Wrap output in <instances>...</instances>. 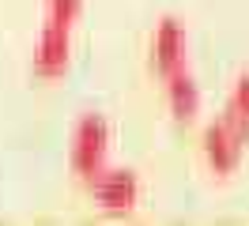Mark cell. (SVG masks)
<instances>
[{
    "label": "cell",
    "mask_w": 249,
    "mask_h": 226,
    "mask_svg": "<svg viewBox=\"0 0 249 226\" xmlns=\"http://www.w3.org/2000/svg\"><path fill=\"white\" fill-rule=\"evenodd\" d=\"M166 79V102H170V113L181 124H189V121H196V113H200V87H196V79L189 75V68H178V72L162 75Z\"/></svg>",
    "instance_id": "8992f818"
},
{
    "label": "cell",
    "mask_w": 249,
    "mask_h": 226,
    "mask_svg": "<svg viewBox=\"0 0 249 226\" xmlns=\"http://www.w3.org/2000/svg\"><path fill=\"white\" fill-rule=\"evenodd\" d=\"M185 27L178 19H162L155 27V38H151V64H155L159 75H170L178 68H185Z\"/></svg>",
    "instance_id": "5b68a950"
},
{
    "label": "cell",
    "mask_w": 249,
    "mask_h": 226,
    "mask_svg": "<svg viewBox=\"0 0 249 226\" xmlns=\"http://www.w3.org/2000/svg\"><path fill=\"white\" fill-rule=\"evenodd\" d=\"M106 155H109V124L98 113L79 117L76 132H72V170L83 181L98 177L106 170Z\"/></svg>",
    "instance_id": "7a4b0ae2"
},
{
    "label": "cell",
    "mask_w": 249,
    "mask_h": 226,
    "mask_svg": "<svg viewBox=\"0 0 249 226\" xmlns=\"http://www.w3.org/2000/svg\"><path fill=\"white\" fill-rule=\"evenodd\" d=\"M246 139H249V132L234 117L223 113L215 124H208V128H204V158H208V166H212L215 174H223V177L234 174L238 162H242Z\"/></svg>",
    "instance_id": "3957f363"
},
{
    "label": "cell",
    "mask_w": 249,
    "mask_h": 226,
    "mask_svg": "<svg viewBox=\"0 0 249 226\" xmlns=\"http://www.w3.org/2000/svg\"><path fill=\"white\" fill-rule=\"evenodd\" d=\"M223 113L234 117L249 132V75H242V79L234 83V90H231V98H227V109H223Z\"/></svg>",
    "instance_id": "52a82bcc"
},
{
    "label": "cell",
    "mask_w": 249,
    "mask_h": 226,
    "mask_svg": "<svg viewBox=\"0 0 249 226\" xmlns=\"http://www.w3.org/2000/svg\"><path fill=\"white\" fill-rule=\"evenodd\" d=\"M94 204L109 215H128L140 200V181L132 170H102L98 177H91Z\"/></svg>",
    "instance_id": "277c9868"
},
{
    "label": "cell",
    "mask_w": 249,
    "mask_h": 226,
    "mask_svg": "<svg viewBox=\"0 0 249 226\" xmlns=\"http://www.w3.org/2000/svg\"><path fill=\"white\" fill-rule=\"evenodd\" d=\"M83 0H46V23L34 45V75L38 79H57L68 72L72 60V30L79 23Z\"/></svg>",
    "instance_id": "6da1fadb"
}]
</instances>
